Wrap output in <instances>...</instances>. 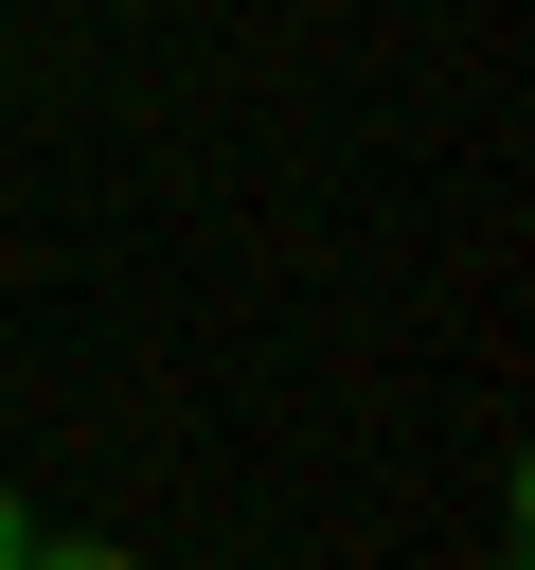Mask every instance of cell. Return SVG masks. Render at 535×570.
Returning a JSON list of instances; mask_svg holds the SVG:
<instances>
[{
	"label": "cell",
	"instance_id": "obj_2",
	"mask_svg": "<svg viewBox=\"0 0 535 570\" xmlns=\"http://www.w3.org/2000/svg\"><path fill=\"white\" fill-rule=\"evenodd\" d=\"M18 552H36V517H18V481H0V570H18Z\"/></svg>",
	"mask_w": 535,
	"mask_h": 570
},
{
	"label": "cell",
	"instance_id": "obj_1",
	"mask_svg": "<svg viewBox=\"0 0 535 570\" xmlns=\"http://www.w3.org/2000/svg\"><path fill=\"white\" fill-rule=\"evenodd\" d=\"M18 570H143V552H107V534H36Z\"/></svg>",
	"mask_w": 535,
	"mask_h": 570
}]
</instances>
